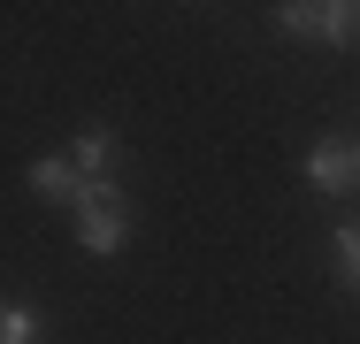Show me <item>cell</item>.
I'll return each instance as SVG.
<instances>
[{
	"mask_svg": "<svg viewBox=\"0 0 360 344\" xmlns=\"http://www.w3.org/2000/svg\"><path fill=\"white\" fill-rule=\"evenodd\" d=\"M70 161H77V176H84V184H108V168L123 161V138L108 131V123H84L77 145H70Z\"/></svg>",
	"mask_w": 360,
	"mask_h": 344,
	"instance_id": "obj_4",
	"label": "cell"
},
{
	"mask_svg": "<svg viewBox=\"0 0 360 344\" xmlns=\"http://www.w3.org/2000/svg\"><path fill=\"white\" fill-rule=\"evenodd\" d=\"M338 260H345V283L360 291V230H338Z\"/></svg>",
	"mask_w": 360,
	"mask_h": 344,
	"instance_id": "obj_7",
	"label": "cell"
},
{
	"mask_svg": "<svg viewBox=\"0 0 360 344\" xmlns=\"http://www.w3.org/2000/svg\"><path fill=\"white\" fill-rule=\"evenodd\" d=\"M46 329H39V314L31 306H0V344H39Z\"/></svg>",
	"mask_w": 360,
	"mask_h": 344,
	"instance_id": "obj_6",
	"label": "cell"
},
{
	"mask_svg": "<svg viewBox=\"0 0 360 344\" xmlns=\"http://www.w3.org/2000/svg\"><path fill=\"white\" fill-rule=\"evenodd\" d=\"M70 222H77V245L100 253V260H115V253L131 245V206L115 192V176H108V184H84V199L70 206Z\"/></svg>",
	"mask_w": 360,
	"mask_h": 344,
	"instance_id": "obj_1",
	"label": "cell"
},
{
	"mask_svg": "<svg viewBox=\"0 0 360 344\" xmlns=\"http://www.w3.org/2000/svg\"><path fill=\"white\" fill-rule=\"evenodd\" d=\"M276 23H284L291 39H330V46L360 39V8L353 0H291V8H276Z\"/></svg>",
	"mask_w": 360,
	"mask_h": 344,
	"instance_id": "obj_2",
	"label": "cell"
},
{
	"mask_svg": "<svg viewBox=\"0 0 360 344\" xmlns=\"http://www.w3.org/2000/svg\"><path fill=\"white\" fill-rule=\"evenodd\" d=\"M307 184H314L322 199L353 192V184H360V138H314V153H307Z\"/></svg>",
	"mask_w": 360,
	"mask_h": 344,
	"instance_id": "obj_3",
	"label": "cell"
},
{
	"mask_svg": "<svg viewBox=\"0 0 360 344\" xmlns=\"http://www.w3.org/2000/svg\"><path fill=\"white\" fill-rule=\"evenodd\" d=\"M31 192L54 199V206H77V199H84V176H77L70 153H46V161H31Z\"/></svg>",
	"mask_w": 360,
	"mask_h": 344,
	"instance_id": "obj_5",
	"label": "cell"
}]
</instances>
